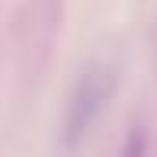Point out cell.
I'll list each match as a JSON object with an SVG mask.
<instances>
[{
  "mask_svg": "<svg viewBox=\"0 0 157 157\" xmlns=\"http://www.w3.org/2000/svg\"><path fill=\"white\" fill-rule=\"evenodd\" d=\"M112 87H116V74L106 64H90L77 77L74 90H71V103H67V119H64V138L67 141H77L96 122V116L112 96Z\"/></svg>",
  "mask_w": 157,
  "mask_h": 157,
  "instance_id": "cell-1",
  "label": "cell"
}]
</instances>
